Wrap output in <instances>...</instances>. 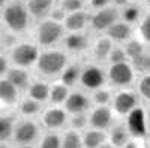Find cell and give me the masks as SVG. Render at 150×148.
Here are the masks:
<instances>
[{
  "label": "cell",
  "mask_w": 150,
  "mask_h": 148,
  "mask_svg": "<svg viewBox=\"0 0 150 148\" xmlns=\"http://www.w3.org/2000/svg\"><path fill=\"white\" fill-rule=\"evenodd\" d=\"M89 24H90V11L84 9V11L68 14L63 26H65L66 33H74V32L89 30Z\"/></svg>",
  "instance_id": "obj_16"
},
{
  "label": "cell",
  "mask_w": 150,
  "mask_h": 148,
  "mask_svg": "<svg viewBox=\"0 0 150 148\" xmlns=\"http://www.w3.org/2000/svg\"><path fill=\"white\" fill-rule=\"evenodd\" d=\"M65 34H66V30L63 24L53 21L50 18L36 21L33 26V41L42 49L62 45Z\"/></svg>",
  "instance_id": "obj_3"
},
{
  "label": "cell",
  "mask_w": 150,
  "mask_h": 148,
  "mask_svg": "<svg viewBox=\"0 0 150 148\" xmlns=\"http://www.w3.org/2000/svg\"><path fill=\"white\" fill-rule=\"evenodd\" d=\"M2 29L21 36L32 29L33 18L27 9L26 0H12L6 6L0 8Z\"/></svg>",
  "instance_id": "obj_1"
},
{
  "label": "cell",
  "mask_w": 150,
  "mask_h": 148,
  "mask_svg": "<svg viewBox=\"0 0 150 148\" xmlns=\"http://www.w3.org/2000/svg\"><path fill=\"white\" fill-rule=\"evenodd\" d=\"M39 148H62V138L57 133L50 132L41 139Z\"/></svg>",
  "instance_id": "obj_38"
},
{
  "label": "cell",
  "mask_w": 150,
  "mask_h": 148,
  "mask_svg": "<svg viewBox=\"0 0 150 148\" xmlns=\"http://www.w3.org/2000/svg\"><path fill=\"white\" fill-rule=\"evenodd\" d=\"M0 148H8V145H6V142H2V145H0Z\"/></svg>",
  "instance_id": "obj_47"
},
{
  "label": "cell",
  "mask_w": 150,
  "mask_h": 148,
  "mask_svg": "<svg viewBox=\"0 0 150 148\" xmlns=\"http://www.w3.org/2000/svg\"><path fill=\"white\" fill-rule=\"evenodd\" d=\"M144 5H147V6L150 8V0H144Z\"/></svg>",
  "instance_id": "obj_48"
},
{
  "label": "cell",
  "mask_w": 150,
  "mask_h": 148,
  "mask_svg": "<svg viewBox=\"0 0 150 148\" xmlns=\"http://www.w3.org/2000/svg\"><path fill=\"white\" fill-rule=\"evenodd\" d=\"M17 106H18V112L26 118H32V117L42 112V103L35 100L32 97H29V96L23 97Z\"/></svg>",
  "instance_id": "obj_27"
},
{
  "label": "cell",
  "mask_w": 150,
  "mask_h": 148,
  "mask_svg": "<svg viewBox=\"0 0 150 148\" xmlns=\"http://www.w3.org/2000/svg\"><path fill=\"white\" fill-rule=\"evenodd\" d=\"M104 34H107L114 43L123 45V43H126L129 39H132L134 36L137 34V32H135V26L125 22L123 20H119V21H116L114 24H112Z\"/></svg>",
  "instance_id": "obj_15"
},
{
  "label": "cell",
  "mask_w": 150,
  "mask_h": 148,
  "mask_svg": "<svg viewBox=\"0 0 150 148\" xmlns=\"http://www.w3.org/2000/svg\"><path fill=\"white\" fill-rule=\"evenodd\" d=\"M90 127L98 130H110V127L114 124V111L111 106H93L89 111Z\"/></svg>",
  "instance_id": "obj_14"
},
{
  "label": "cell",
  "mask_w": 150,
  "mask_h": 148,
  "mask_svg": "<svg viewBox=\"0 0 150 148\" xmlns=\"http://www.w3.org/2000/svg\"><path fill=\"white\" fill-rule=\"evenodd\" d=\"M108 141L111 145L116 148H123L129 141H131V132L126 126V123H117L110 127L108 133Z\"/></svg>",
  "instance_id": "obj_22"
},
{
  "label": "cell",
  "mask_w": 150,
  "mask_h": 148,
  "mask_svg": "<svg viewBox=\"0 0 150 148\" xmlns=\"http://www.w3.org/2000/svg\"><path fill=\"white\" fill-rule=\"evenodd\" d=\"M116 43L112 42L107 34H98L96 38H93L89 57L92 61H96L99 65H105L108 63V57L111 54V49Z\"/></svg>",
  "instance_id": "obj_11"
},
{
  "label": "cell",
  "mask_w": 150,
  "mask_h": 148,
  "mask_svg": "<svg viewBox=\"0 0 150 148\" xmlns=\"http://www.w3.org/2000/svg\"><path fill=\"white\" fill-rule=\"evenodd\" d=\"M147 46L149 45L144 41H141L137 34L134 36L132 39H129L126 43H123V48H125V51H126V54H128L129 61L137 58V57H140L141 54H144L147 51Z\"/></svg>",
  "instance_id": "obj_29"
},
{
  "label": "cell",
  "mask_w": 150,
  "mask_h": 148,
  "mask_svg": "<svg viewBox=\"0 0 150 148\" xmlns=\"http://www.w3.org/2000/svg\"><path fill=\"white\" fill-rule=\"evenodd\" d=\"M72 88L68 87L66 84H63L60 79H53L51 81V90H50V105L54 106H63L66 99L69 97Z\"/></svg>",
  "instance_id": "obj_23"
},
{
  "label": "cell",
  "mask_w": 150,
  "mask_h": 148,
  "mask_svg": "<svg viewBox=\"0 0 150 148\" xmlns=\"http://www.w3.org/2000/svg\"><path fill=\"white\" fill-rule=\"evenodd\" d=\"M69 61V54L62 46L44 48L33 69L44 79H59Z\"/></svg>",
  "instance_id": "obj_2"
},
{
  "label": "cell",
  "mask_w": 150,
  "mask_h": 148,
  "mask_svg": "<svg viewBox=\"0 0 150 148\" xmlns=\"http://www.w3.org/2000/svg\"><path fill=\"white\" fill-rule=\"evenodd\" d=\"M57 3L63 8L68 14L87 9V0H57Z\"/></svg>",
  "instance_id": "obj_36"
},
{
  "label": "cell",
  "mask_w": 150,
  "mask_h": 148,
  "mask_svg": "<svg viewBox=\"0 0 150 148\" xmlns=\"http://www.w3.org/2000/svg\"><path fill=\"white\" fill-rule=\"evenodd\" d=\"M41 51H42V48L35 41H20L5 54L9 57L12 66L32 69L35 67L38 58H39Z\"/></svg>",
  "instance_id": "obj_4"
},
{
  "label": "cell",
  "mask_w": 150,
  "mask_h": 148,
  "mask_svg": "<svg viewBox=\"0 0 150 148\" xmlns=\"http://www.w3.org/2000/svg\"><path fill=\"white\" fill-rule=\"evenodd\" d=\"M99 148H116L114 145H111L110 142H105L104 145H101V147H99Z\"/></svg>",
  "instance_id": "obj_45"
},
{
  "label": "cell",
  "mask_w": 150,
  "mask_h": 148,
  "mask_svg": "<svg viewBox=\"0 0 150 148\" xmlns=\"http://www.w3.org/2000/svg\"><path fill=\"white\" fill-rule=\"evenodd\" d=\"M15 126H17V121L14 115L2 114V117H0V141L8 142L9 139L14 138Z\"/></svg>",
  "instance_id": "obj_30"
},
{
  "label": "cell",
  "mask_w": 150,
  "mask_h": 148,
  "mask_svg": "<svg viewBox=\"0 0 150 148\" xmlns=\"http://www.w3.org/2000/svg\"><path fill=\"white\" fill-rule=\"evenodd\" d=\"M68 121H69L68 112H66V109L63 106L50 105L47 109L42 111V114H41V123L44 124V127H47L48 130L62 129Z\"/></svg>",
  "instance_id": "obj_12"
},
{
  "label": "cell",
  "mask_w": 150,
  "mask_h": 148,
  "mask_svg": "<svg viewBox=\"0 0 150 148\" xmlns=\"http://www.w3.org/2000/svg\"><path fill=\"white\" fill-rule=\"evenodd\" d=\"M146 118H147V124L150 126V106L146 109Z\"/></svg>",
  "instance_id": "obj_43"
},
{
  "label": "cell",
  "mask_w": 150,
  "mask_h": 148,
  "mask_svg": "<svg viewBox=\"0 0 150 148\" xmlns=\"http://www.w3.org/2000/svg\"><path fill=\"white\" fill-rule=\"evenodd\" d=\"M131 65L135 69L137 75H147V73H150V51L147 49L140 57L131 60Z\"/></svg>",
  "instance_id": "obj_34"
},
{
  "label": "cell",
  "mask_w": 150,
  "mask_h": 148,
  "mask_svg": "<svg viewBox=\"0 0 150 148\" xmlns=\"http://www.w3.org/2000/svg\"><path fill=\"white\" fill-rule=\"evenodd\" d=\"M66 17H68V12H66L63 8H62L59 3L51 9V12H50V15H48V18H50V20L57 21V22H60V24H63V22H65Z\"/></svg>",
  "instance_id": "obj_39"
},
{
  "label": "cell",
  "mask_w": 150,
  "mask_h": 148,
  "mask_svg": "<svg viewBox=\"0 0 150 148\" xmlns=\"http://www.w3.org/2000/svg\"><path fill=\"white\" fill-rule=\"evenodd\" d=\"M123 148H140V144H138V141H137V139H131Z\"/></svg>",
  "instance_id": "obj_42"
},
{
  "label": "cell",
  "mask_w": 150,
  "mask_h": 148,
  "mask_svg": "<svg viewBox=\"0 0 150 148\" xmlns=\"http://www.w3.org/2000/svg\"><path fill=\"white\" fill-rule=\"evenodd\" d=\"M81 70H83V63H80V61H69V65L62 72L59 79L63 84H66L68 87L74 88L75 85H80Z\"/></svg>",
  "instance_id": "obj_24"
},
{
  "label": "cell",
  "mask_w": 150,
  "mask_h": 148,
  "mask_svg": "<svg viewBox=\"0 0 150 148\" xmlns=\"http://www.w3.org/2000/svg\"><path fill=\"white\" fill-rule=\"evenodd\" d=\"M90 97H92L93 106H111L112 97H114V91L111 90L110 85H105V87H101V88L92 91Z\"/></svg>",
  "instance_id": "obj_28"
},
{
  "label": "cell",
  "mask_w": 150,
  "mask_h": 148,
  "mask_svg": "<svg viewBox=\"0 0 150 148\" xmlns=\"http://www.w3.org/2000/svg\"><path fill=\"white\" fill-rule=\"evenodd\" d=\"M138 100H140V96L137 91L131 88H120L114 91L111 108L114 111V114H117L119 117H128L135 108L140 106Z\"/></svg>",
  "instance_id": "obj_9"
},
{
  "label": "cell",
  "mask_w": 150,
  "mask_h": 148,
  "mask_svg": "<svg viewBox=\"0 0 150 148\" xmlns=\"http://www.w3.org/2000/svg\"><path fill=\"white\" fill-rule=\"evenodd\" d=\"M20 90L6 78H0V102L2 106H14L20 102Z\"/></svg>",
  "instance_id": "obj_21"
},
{
  "label": "cell",
  "mask_w": 150,
  "mask_h": 148,
  "mask_svg": "<svg viewBox=\"0 0 150 148\" xmlns=\"http://www.w3.org/2000/svg\"><path fill=\"white\" fill-rule=\"evenodd\" d=\"M143 14H144V9L141 8V5H138L134 0L132 3L120 9V20H123L128 24H132V26H137L138 21L141 20Z\"/></svg>",
  "instance_id": "obj_26"
},
{
  "label": "cell",
  "mask_w": 150,
  "mask_h": 148,
  "mask_svg": "<svg viewBox=\"0 0 150 148\" xmlns=\"http://www.w3.org/2000/svg\"><path fill=\"white\" fill-rule=\"evenodd\" d=\"M92 42H93L92 32L90 30H84V32L66 33L60 46L63 48L69 55L81 57L84 54H89Z\"/></svg>",
  "instance_id": "obj_7"
},
{
  "label": "cell",
  "mask_w": 150,
  "mask_h": 148,
  "mask_svg": "<svg viewBox=\"0 0 150 148\" xmlns=\"http://www.w3.org/2000/svg\"><path fill=\"white\" fill-rule=\"evenodd\" d=\"M123 61H129L128 58V54L125 51L123 45H119L116 43L111 49V54L108 57V63L107 65H114V63H123Z\"/></svg>",
  "instance_id": "obj_37"
},
{
  "label": "cell",
  "mask_w": 150,
  "mask_h": 148,
  "mask_svg": "<svg viewBox=\"0 0 150 148\" xmlns=\"http://www.w3.org/2000/svg\"><path fill=\"white\" fill-rule=\"evenodd\" d=\"M126 126L131 132V135L134 133L135 136H140L146 132V127H147V118H146V109L143 108H135L132 112L128 115V120H126Z\"/></svg>",
  "instance_id": "obj_20"
},
{
  "label": "cell",
  "mask_w": 150,
  "mask_h": 148,
  "mask_svg": "<svg viewBox=\"0 0 150 148\" xmlns=\"http://www.w3.org/2000/svg\"><path fill=\"white\" fill-rule=\"evenodd\" d=\"M119 20H120V9L112 5L104 9H99V11H93L90 12L89 30L96 34H104Z\"/></svg>",
  "instance_id": "obj_8"
},
{
  "label": "cell",
  "mask_w": 150,
  "mask_h": 148,
  "mask_svg": "<svg viewBox=\"0 0 150 148\" xmlns=\"http://www.w3.org/2000/svg\"><path fill=\"white\" fill-rule=\"evenodd\" d=\"M50 90H51V82H48L44 78H35L32 84L29 85V88L26 91V96L35 99V100L41 102L42 105L50 100Z\"/></svg>",
  "instance_id": "obj_19"
},
{
  "label": "cell",
  "mask_w": 150,
  "mask_h": 148,
  "mask_svg": "<svg viewBox=\"0 0 150 148\" xmlns=\"http://www.w3.org/2000/svg\"><path fill=\"white\" fill-rule=\"evenodd\" d=\"M134 0H112V6H116L119 9L125 8V6H128L129 3H132Z\"/></svg>",
  "instance_id": "obj_41"
},
{
  "label": "cell",
  "mask_w": 150,
  "mask_h": 148,
  "mask_svg": "<svg viewBox=\"0 0 150 148\" xmlns=\"http://www.w3.org/2000/svg\"><path fill=\"white\" fill-rule=\"evenodd\" d=\"M149 148H150V144H149Z\"/></svg>",
  "instance_id": "obj_49"
},
{
  "label": "cell",
  "mask_w": 150,
  "mask_h": 148,
  "mask_svg": "<svg viewBox=\"0 0 150 148\" xmlns=\"http://www.w3.org/2000/svg\"><path fill=\"white\" fill-rule=\"evenodd\" d=\"M108 141V135L105 130L89 129L83 133V147L84 148H99Z\"/></svg>",
  "instance_id": "obj_25"
},
{
  "label": "cell",
  "mask_w": 150,
  "mask_h": 148,
  "mask_svg": "<svg viewBox=\"0 0 150 148\" xmlns=\"http://www.w3.org/2000/svg\"><path fill=\"white\" fill-rule=\"evenodd\" d=\"M62 148H84L83 147V135L80 132L69 129L65 132L63 138H62Z\"/></svg>",
  "instance_id": "obj_33"
},
{
  "label": "cell",
  "mask_w": 150,
  "mask_h": 148,
  "mask_svg": "<svg viewBox=\"0 0 150 148\" xmlns=\"http://www.w3.org/2000/svg\"><path fill=\"white\" fill-rule=\"evenodd\" d=\"M12 0H0V8H3V6H6L8 3H11Z\"/></svg>",
  "instance_id": "obj_44"
},
{
  "label": "cell",
  "mask_w": 150,
  "mask_h": 148,
  "mask_svg": "<svg viewBox=\"0 0 150 148\" xmlns=\"http://www.w3.org/2000/svg\"><path fill=\"white\" fill-rule=\"evenodd\" d=\"M8 81H11L20 91H27L29 85L32 84L33 78L30 75L29 69H24V67H18V66H12L9 69V72L3 76Z\"/></svg>",
  "instance_id": "obj_18"
},
{
  "label": "cell",
  "mask_w": 150,
  "mask_h": 148,
  "mask_svg": "<svg viewBox=\"0 0 150 148\" xmlns=\"http://www.w3.org/2000/svg\"><path fill=\"white\" fill-rule=\"evenodd\" d=\"M108 85L107 81V67L104 65H99L96 61H87L83 63L81 78H80V87L87 93H92L101 87Z\"/></svg>",
  "instance_id": "obj_6"
},
{
  "label": "cell",
  "mask_w": 150,
  "mask_h": 148,
  "mask_svg": "<svg viewBox=\"0 0 150 148\" xmlns=\"http://www.w3.org/2000/svg\"><path fill=\"white\" fill-rule=\"evenodd\" d=\"M38 135H39V127L33 120H20L17 121L15 132H14V142L18 145H29L33 141H36Z\"/></svg>",
  "instance_id": "obj_13"
},
{
  "label": "cell",
  "mask_w": 150,
  "mask_h": 148,
  "mask_svg": "<svg viewBox=\"0 0 150 148\" xmlns=\"http://www.w3.org/2000/svg\"><path fill=\"white\" fill-rule=\"evenodd\" d=\"M135 32L141 41H144L147 45H150V8L144 9L141 20L135 26Z\"/></svg>",
  "instance_id": "obj_31"
},
{
  "label": "cell",
  "mask_w": 150,
  "mask_h": 148,
  "mask_svg": "<svg viewBox=\"0 0 150 148\" xmlns=\"http://www.w3.org/2000/svg\"><path fill=\"white\" fill-rule=\"evenodd\" d=\"M111 5H112V0H87V9L90 12L108 8Z\"/></svg>",
  "instance_id": "obj_40"
},
{
  "label": "cell",
  "mask_w": 150,
  "mask_h": 148,
  "mask_svg": "<svg viewBox=\"0 0 150 148\" xmlns=\"http://www.w3.org/2000/svg\"><path fill=\"white\" fill-rule=\"evenodd\" d=\"M17 148H33V147H32V145L29 144V145H18Z\"/></svg>",
  "instance_id": "obj_46"
},
{
  "label": "cell",
  "mask_w": 150,
  "mask_h": 148,
  "mask_svg": "<svg viewBox=\"0 0 150 148\" xmlns=\"http://www.w3.org/2000/svg\"><path fill=\"white\" fill-rule=\"evenodd\" d=\"M66 109V112L74 115V114H83V112H89L93 108L92 103V97L89 93H86V90H74L71 91L69 97L66 99V102L63 105Z\"/></svg>",
  "instance_id": "obj_10"
},
{
  "label": "cell",
  "mask_w": 150,
  "mask_h": 148,
  "mask_svg": "<svg viewBox=\"0 0 150 148\" xmlns=\"http://www.w3.org/2000/svg\"><path fill=\"white\" fill-rule=\"evenodd\" d=\"M135 91L138 93L140 99L150 103V73L138 75V78L135 81Z\"/></svg>",
  "instance_id": "obj_32"
},
{
  "label": "cell",
  "mask_w": 150,
  "mask_h": 148,
  "mask_svg": "<svg viewBox=\"0 0 150 148\" xmlns=\"http://www.w3.org/2000/svg\"><path fill=\"white\" fill-rule=\"evenodd\" d=\"M26 5L33 21L36 22L48 18L51 9L57 5V0H26Z\"/></svg>",
  "instance_id": "obj_17"
},
{
  "label": "cell",
  "mask_w": 150,
  "mask_h": 148,
  "mask_svg": "<svg viewBox=\"0 0 150 148\" xmlns=\"http://www.w3.org/2000/svg\"><path fill=\"white\" fill-rule=\"evenodd\" d=\"M107 81L108 85L112 88H129L131 85L135 84L137 75L135 69L132 67L131 61H123V63H114L107 65Z\"/></svg>",
  "instance_id": "obj_5"
},
{
  "label": "cell",
  "mask_w": 150,
  "mask_h": 148,
  "mask_svg": "<svg viewBox=\"0 0 150 148\" xmlns=\"http://www.w3.org/2000/svg\"><path fill=\"white\" fill-rule=\"evenodd\" d=\"M69 127L72 130L77 132H84L87 126H90V120H89V112H83V114H74L69 118Z\"/></svg>",
  "instance_id": "obj_35"
}]
</instances>
